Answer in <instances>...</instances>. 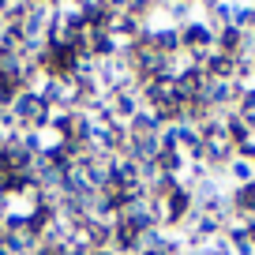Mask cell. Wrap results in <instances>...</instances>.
<instances>
[{
  "instance_id": "cell-2",
  "label": "cell",
  "mask_w": 255,
  "mask_h": 255,
  "mask_svg": "<svg viewBox=\"0 0 255 255\" xmlns=\"http://www.w3.org/2000/svg\"><path fill=\"white\" fill-rule=\"evenodd\" d=\"M180 45H184V53H188V56H195V64L207 60V56L214 53V30L203 23V15L188 19V23L180 26Z\"/></svg>"
},
{
  "instance_id": "cell-3",
  "label": "cell",
  "mask_w": 255,
  "mask_h": 255,
  "mask_svg": "<svg viewBox=\"0 0 255 255\" xmlns=\"http://www.w3.org/2000/svg\"><path fill=\"white\" fill-rule=\"evenodd\" d=\"M237 56H225V53H210L207 60H199V68L207 72V79H225V83H233V75H237Z\"/></svg>"
},
{
  "instance_id": "cell-8",
  "label": "cell",
  "mask_w": 255,
  "mask_h": 255,
  "mask_svg": "<svg viewBox=\"0 0 255 255\" xmlns=\"http://www.w3.org/2000/svg\"><path fill=\"white\" fill-rule=\"evenodd\" d=\"M248 64H252V72H255V45H252V53H248Z\"/></svg>"
},
{
  "instance_id": "cell-4",
  "label": "cell",
  "mask_w": 255,
  "mask_h": 255,
  "mask_svg": "<svg viewBox=\"0 0 255 255\" xmlns=\"http://www.w3.org/2000/svg\"><path fill=\"white\" fill-rule=\"evenodd\" d=\"M225 180H233V184H252V180H255V165H252L248 158H233L229 169H225Z\"/></svg>"
},
{
  "instance_id": "cell-6",
  "label": "cell",
  "mask_w": 255,
  "mask_h": 255,
  "mask_svg": "<svg viewBox=\"0 0 255 255\" xmlns=\"http://www.w3.org/2000/svg\"><path fill=\"white\" fill-rule=\"evenodd\" d=\"M94 255H117V252H113V248H98Z\"/></svg>"
},
{
  "instance_id": "cell-5",
  "label": "cell",
  "mask_w": 255,
  "mask_h": 255,
  "mask_svg": "<svg viewBox=\"0 0 255 255\" xmlns=\"http://www.w3.org/2000/svg\"><path fill=\"white\" fill-rule=\"evenodd\" d=\"M237 117L255 131V87H248L244 94H240V102H237Z\"/></svg>"
},
{
  "instance_id": "cell-1",
  "label": "cell",
  "mask_w": 255,
  "mask_h": 255,
  "mask_svg": "<svg viewBox=\"0 0 255 255\" xmlns=\"http://www.w3.org/2000/svg\"><path fill=\"white\" fill-rule=\"evenodd\" d=\"M8 117H11V124L23 128V131H41V128H49L53 109H49V102L41 94H34V90H19V94H11Z\"/></svg>"
},
{
  "instance_id": "cell-7",
  "label": "cell",
  "mask_w": 255,
  "mask_h": 255,
  "mask_svg": "<svg viewBox=\"0 0 255 255\" xmlns=\"http://www.w3.org/2000/svg\"><path fill=\"white\" fill-rule=\"evenodd\" d=\"M248 233H252V244H255V218L248 222Z\"/></svg>"
}]
</instances>
